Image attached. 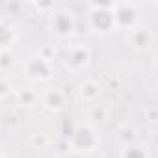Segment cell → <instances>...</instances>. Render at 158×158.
Here are the masks:
<instances>
[{"label": "cell", "mask_w": 158, "mask_h": 158, "mask_svg": "<svg viewBox=\"0 0 158 158\" xmlns=\"http://www.w3.org/2000/svg\"><path fill=\"white\" fill-rule=\"evenodd\" d=\"M52 28H54L60 35H69V34L73 32V28H74V21H73L71 13H67V11L56 13L54 21H52Z\"/></svg>", "instance_id": "obj_1"}, {"label": "cell", "mask_w": 158, "mask_h": 158, "mask_svg": "<svg viewBox=\"0 0 158 158\" xmlns=\"http://www.w3.org/2000/svg\"><path fill=\"white\" fill-rule=\"evenodd\" d=\"M13 41H15V32H13V28L0 21V48L11 47Z\"/></svg>", "instance_id": "obj_2"}]
</instances>
